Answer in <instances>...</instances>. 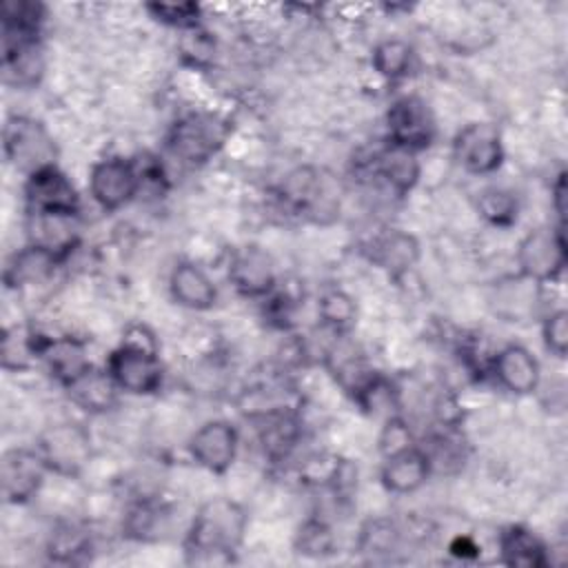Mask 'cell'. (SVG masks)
<instances>
[{"mask_svg": "<svg viewBox=\"0 0 568 568\" xmlns=\"http://www.w3.org/2000/svg\"><path fill=\"white\" fill-rule=\"evenodd\" d=\"M248 517L244 508L229 497L204 501L184 539V550L191 561H229L240 548Z\"/></svg>", "mask_w": 568, "mask_h": 568, "instance_id": "1", "label": "cell"}, {"mask_svg": "<svg viewBox=\"0 0 568 568\" xmlns=\"http://www.w3.org/2000/svg\"><path fill=\"white\" fill-rule=\"evenodd\" d=\"M106 373L118 390L131 395H151L162 386V364L151 335L124 337L106 357Z\"/></svg>", "mask_w": 568, "mask_h": 568, "instance_id": "2", "label": "cell"}, {"mask_svg": "<svg viewBox=\"0 0 568 568\" xmlns=\"http://www.w3.org/2000/svg\"><path fill=\"white\" fill-rule=\"evenodd\" d=\"M229 138V124L206 111L182 115L169 131V149L186 164H202L211 160Z\"/></svg>", "mask_w": 568, "mask_h": 568, "instance_id": "3", "label": "cell"}, {"mask_svg": "<svg viewBox=\"0 0 568 568\" xmlns=\"http://www.w3.org/2000/svg\"><path fill=\"white\" fill-rule=\"evenodd\" d=\"M566 257V237L564 226L559 224L530 231L521 237L515 253L519 275L535 284L555 282L564 273Z\"/></svg>", "mask_w": 568, "mask_h": 568, "instance_id": "4", "label": "cell"}, {"mask_svg": "<svg viewBox=\"0 0 568 568\" xmlns=\"http://www.w3.org/2000/svg\"><path fill=\"white\" fill-rule=\"evenodd\" d=\"M2 146L7 160L27 175L55 164L53 140L47 133V129L33 118H9L2 129Z\"/></svg>", "mask_w": 568, "mask_h": 568, "instance_id": "5", "label": "cell"}, {"mask_svg": "<svg viewBox=\"0 0 568 568\" xmlns=\"http://www.w3.org/2000/svg\"><path fill=\"white\" fill-rule=\"evenodd\" d=\"M386 129L390 144L413 153L426 149L435 140V118L419 95L397 98L386 113Z\"/></svg>", "mask_w": 568, "mask_h": 568, "instance_id": "6", "label": "cell"}, {"mask_svg": "<svg viewBox=\"0 0 568 568\" xmlns=\"http://www.w3.org/2000/svg\"><path fill=\"white\" fill-rule=\"evenodd\" d=\"M453 155L459 166L473 175H490L504 162L501 133L490 122H470L457 131Z\"/></svg>", "mask_w": 568, "mask_h": 568, "instance_id": "7", "label": "cell"}, {"mask_svg": "<svg viewBox=\"0 0 568 568\" xmlns=\"http://www.w3.org/2000/svg\"><path fill=\"white\" fill-rule=\"evenodd\" d=\"M142 178L135 162L124 158H106L91 166L89 191L98 206L104 211H118L133 200L140 191Z\"/></svg>", "mask_w": 568, "mask_h": 568, "instance_id": "8", "label": "cell"}, {"mask_svg": "<svg viewBox=\"0 0 568 568\" xmlns=\"http://www.w3.org/2000/svg\"><path fill=\"white\" fill-rule=\"evenodd\" d=\"M36 450L51 473L71 477L89 462L91 442L87 430L78 424H55L40 435Z\"/></svg>", "mask_w": 568, "mask_h": 568, "instance_id": "9", "label": "cell"}, {"mask_svg": "<svg viewBox=\"0 0 568 568\" xmlns=\"http://www.w3.org/2000/svg\"><path fill=\"white\" fill-rule=\"evenodd\" d=\"M49 473L36 448H9L0 462V486L7 504H27L42 488Z\"/></svg>", "mask_w": 568, "mask_h": 568, "instance_id": "10", "label": "cell"}, {"mask_svg": "<svg viewBox=\"0 0 568 568\" xmlns=\"http://www.w3.org/2000/svg\"><path fill=\"white\" fill-rule=\"evenodd\" d=\"M24 197H27L29 213L78 215V209H80V197L75 186L55 164L27 175Z\"/></svg>", "mask_w": 568, "mask_h": 568, "instance_id": "11", "label": "cell"}, {"mask_svg": "<svg viewBox=\"0 0 568 568\" xmlns=\"http://www.w3.org/2000/svg\"><path fill=\"white\" fill-rule=\"evenodd\" d=\"M237 444H240V437L233 424L224 419H211L193 433L189 442V450L202 468H206L209 473L222 475L233 466L237 455Z\"/></svg>", "mask_w": 568, "mask_h": 568, "instance_id": "12", "label": "cell"}, {"mask_svg": "<svg viewBox=\"0 0 568 568\" xmlns=\"http://www.w3.org/2000/svg\"><path fill=\"white\" fill-rule=\"evenodd\" d=\"M229 282L244 297L271 295L275 286V266L271 255L255 244L235 248L229 262Z\"/></svg>", "mask_w": 568, "mask_h": 568, "instance_id": "13", "label": "cell"}, {"mask_svg": "<svg viewBox=\"0 0 568 568\" xmlns=\"http://www.w3.org/2000/svg\"><path fill=\"white\" fill-rule=\"evenodd\" d=\"M488 368L497 384L513 395H528L537 390L541 379L537 357L521 344H508L499 348L493 355Z\"/></svg>", "mask_w": 568, "mask_h": 568, "instance_id": "14", "label": "cell"}, {"mask_svg": "<svg viewBox=\"0 0 568 568\" xmlns=\"http://www.w3.org/2000/svg\"><path fill=\"white\" fill-rule=\"evenodd\" d=\"M430 470H433V462L428 453L417 444H410L402 450L384 455L379 479L388 493L406 495L422 488L430 477Z\"/></svg>", "mask_w": 568, "mask_h": 568, "instance_id": "15", "label": "cell"}, {"mask_svg": "<svg viewBox=\"0 0 568 568\" xmlns=\"http://www.w3.org/2000/svg\"><path fill=\"white\" fill-rule=\"evenodd\" d=\"M44 69L42 47L38 38L2 33V71L4 82L16 87H31L40 80Z\"/></svg>", "mask_w": 568, "mask_h": 568, "instance_id": "16", "label": "cell"}, {"mask_svg": "<svg viewBox=\"0 0 568 568\" xmlns=\"http://www.w3.org/2000/svg\"><path fill=\"white\" fill-rule=\"evenodd\" d=\"M368 257L388 275L399 277L419 260V242L402 229H386L371 240Z\"/></svg>", "mask_w": 568, "mask_h": 568, "instance_id": "17", "label": "cell"}, {"mask_svg": "<svg viewBox=\"0 0 568 568\" xmlns=\"http://www.w3.org/2000/svg\"><path fill=\"white\" fill-rule=\"evenodd\" d=\"M169 291L175 304L189 311H209L217 302V288L195 262H178L169 275Z\"/></svg>", "mask_w": 568, "mask_h": 568, "instance_id": "18", "label": "cell"}, {"mask_svg": "<svg viewBox=\"0 0 568 568\" xmlns=\"http://www.w3.org/2000/svg\"><path fill=\"white\" fill-rule=\"evenodd\" d=\"M49 373L67 386L78 375H82L91 362L87 357V346L73 337H42L40 357Z\"/></svg>", "mask_w": 568, "mask_h": 568, "instance_id": "19", "label": "cell"}, {"mask_svg": "<svg viewBox=\"0 0 568 568\" xmlns=\"http://www.w3.org/2000/svg\"><path fill=\"white\" fill-rule=\"evenodd\" d=\"M64 388L71 402L89 413H106L109 408H113L115 395H118V386L113 384L106 368L98 371L93 366H89L82 375H78Z\"/></svg>", "mask_w": 568, "mask_h": 568, "instance_id": "20", "label": "cell"}, {"mask_svg": "<svg viewBox=\"0 0 568 568\" xmlns=\"http://www.w3.org/2000/svg\"><path fill=\"white\" fill-rule=\"evenodd\" d=\"M375 173L393 193L406 195L419 180L417 153L388 142V146L375 155Z\"/></svg>", "mask_w": 568, "mask_h": 568, "instance_id": "21", "label": "cell"}, {"mask_svg": "<svg viewBox=\"0 0 568 568\" xmlns=\"http://www.w3.org/2000/svg\"><path fill=\"white\" fill-rule=\"evenodd\" d=\"M62 260L49 253L47 248L38 244H29L22 251L13 253V257L4 266V284L7 286H27V284H38L47 280L53 268Z\"/></svg>", "mask_w": 568, "mask_h": 568, "instance_id": "22", "label": "cell"}, {"mask_svg": "<svg viewBox=\"0 0 568 568\" xmlns=\"http://www.w3.org/2000/svg\"><path fill=\"white\" fill-rule=\"evenodd\" d=\"M501 561L519 568H541L548 564L546 546L524 526H508L499 535Z\"/></svg>", "mask_w": 568, "mask_h": 568, "instance_id": "23", "label": "cell"}, {"mask_svg": "<svg viewBox=\"0 0 568 568\" xmlns=\"http://www.w3.org/2000/svg\"><path fill=\"white\" fill-rule=\"evenodd\" d=\"M415 51L406 40L399 38H386L373 47L371 64L377 75L386 80H399L406 78L413 69Z\"/></svg>", "mask_w": 568, "mask_h": 568, "instance_id": "24", "label": "cell"}, {"mask_svg": "<svg viewBox=\"0 0 568 568\" xmlns=\"http://www.w3.org/2000/svg\"><path fill=\"white\" fill-rule=\"evenodd\" d=\"M42 335L27 331V328H4L0 342V359L4 371H24L29 368L31 359L40 357Z\"/></svg>", "mask_w": 568, "mask_h": 568, "instance_id": "25", "label": "cell"}, {"mask_svg": "<svg viewBox=\"0 0 568 568\" xmlns=\"http://www.w3.org/2000/svg\"><path fill=\"white\" fill-rule=\"evenodd\" d=\"M47 9L33 0H4L2 2V33L38 38Z\"/></svg>", "mask_w": 568, "mask_h": 568, "instance_id": "26", "label": "cell"}, {"mask_svg": "<svg viewBox=\"0 0 568 568\" xmlns=\"http://www.w3.org/2000/svg\"><path fill=\"white\" fill-rule=\"evenodd\" d=\"M477 211L493 226H510L517 222L519 204L513 191L501 186H488L477 197Z\"/></svg>", "mask_w": 568, "mask_h": 568, "instance_id": "27", "label": "cell"}, {"mask_svg": "<svg viewBox=\"0 0 568 568\" xmlns=\"http://www.w3.org/2000/svg\"><path fill=\"white\" fill-rule=\"evenodd\" d=\"M317 315L322 324L335 333H344L355 324L357 306L355 300L339 288L326 291L317 302Z\"/></svg>", "mask_w": 568, "mask_h": 568, "instance_id": "28", "label": "cell"}, {"mask_svg": "<svg viewBox=\"0 0 568 568\" xmlns=\"http://www.w3.org/2000/svg\"><path fill=\"white\" fill-rule=\"evenodd\" d=\"M89 548V535L75 526L58 528L49 541V555L58 564H80Z\"/></svg>", "mask_w": 568, "mask_h": 568, "instance_id": "29", "label": "cell"}, {"mask_svg": "<svg viewBox=\"0 0 568 568\" xmlns=\"http://www.w3.org/2000/svg\"><path fill=\"white\" fill-rule=\"evenodd\" d=\"M146 11L151 13V18H155L158 22L173 27L182 33L200 29V18H202V9L195 2H180V4H166V2H151L146 4Z\"/></svg>", "mask_w": 568, "mask_h": 568, "instance_id": "30", "label": "cell"}, {"mask_svg": "<svg viewBox=\"0 0 568 568\" xmlns=\"http://www.w3.org/2000/svg\"><path fill=\"white\" fill-rule=\"evenodd\" d=\"M397 528L388 519H371L362 526L359 532V550L371 555H384L395 550L397 546Z\"/></svg>", "mask_w": 568, "mask_h": 568, "instance_id": "31", "label": "cell"}, {"mask_svg": "<svg viewBox=\"0 0 568 568\" xmlns=\"http://www.w3.org/2000/svg\"><path fill=\"white\" fill-rule=\"evenodd\" d=\"M297 548L304 555L320 557L333 552V532L322 519H308L297 532Z\"/></svg>", "mask_w": 568, "mask_h": 568, "instance_id": "32", "label": "cell"}, {"mask_svg": "<svg viewBox=\"0 0 568 568\" xmlns=\"http://www.w3.org/2000/svg\"><path fill=\"white\" fill-rule=\"evenodd\" d=\"M541 337L546 348L557 355L566 357L568 351V313L564 308H557L544 317L541 324Z\"/></svg>", "mask_w": 568, "mask_h": 568, "instance_id": "33", "label": "cell"}, {"mask_svg": "<svg viewBox=\"0 0 568 568\" xmlns=\"http://www.w3.org/2000/svg\"><path fill=\"white\" fill-rule=\"evenodd\" d=\"M379 444H382V450L384 455H390L395 450H402L406 446L413 444L410 439V430L406 426V422H402L399 417H390L382 430V437H379Z\"/></svg>", "mask_w": 568, "mask_h": 568, "instance_id": "34", "label": "cell"}, {"mask_svg": "<svg viewBox=\"0 0 568 568\" xmlns=\"http://www.w3.org/2000/svg\"><path fill=\"white\" fill-rule=\"evenodd\" d=\"M564 200H566V175L559 173V178L552 186V204H555V211L559 215V226H564V211H566Z\"/></svg>", "mask_w": 568, "mask_h": 568, "instance_id": "35", "label": "cell"}]
</instances>
